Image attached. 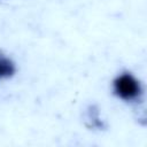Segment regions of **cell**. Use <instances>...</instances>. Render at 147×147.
<instances>
[{"mask_svg":"<svg viewBox=\"0 0 147 147\" xmlns=\"http://www.w3.org/2000/svg\"><path fill=\"white\" fill-rule=\"evenodd\" d=\"M114 87L116 94L124 100L134 99L140 92L138 80L130 74H124L117 77L114 83Z\"/></svg>","mask_w":147,"mask_h":147,"instance_id":"6da1fadb","label":"cell"},{"mask_svg":"<svg viewBox=\"0 0 147 147\" xmlns=\"http://www.w3.org/2000/svg\"><path fill=\"white\" fill-rule=\"evenodd\" d=\"M14 72V65L13 63L7 59H0V76L1 77H8Z\"/></svg>","mask_w":147,"mask_h":147,"instance_id":"7a4b0ae2","label":"cell"}]
</instances>
